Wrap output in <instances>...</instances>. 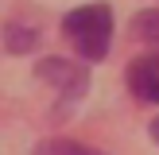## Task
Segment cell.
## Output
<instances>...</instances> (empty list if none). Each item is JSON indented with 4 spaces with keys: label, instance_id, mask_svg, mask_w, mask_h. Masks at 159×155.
<instances>
[{
    "label": "cell",
    "instance_id": "obj_1",
    "mask_svg": "<svg viewBox=\"0 0 159 155\" xmlns=\"http://www.w3.org/2000/svg\"><path fill=\"white\" fill-rule=\"evenodd\" d=\"M66 39L74 43V51L85 62H101L109 51V39H113V12L105 4H82L66 16Z\"/></svg>",
    "mask_w": 159,
    "mask_h": 155
},
{
    "label": "cell",
    "instance_id": "obj_2",
    "mask_svg": "<svg viewBox=\"0 0 159 155\" xmlns=\"http://www.w3.org/2000/svg\"><path fill=\"white\" fill-rule=\"evenodd\" d=\"M35 74L47 78V85H54V89L62 93V105L85 97V89H89V74H85L78 62H66V58H43L35 66Z\"/></svg>",
    "mask_w": 159,
    "mask_h": 155
},
{
    "label": "cell",
    "instance_id": "obj_3",
    "mask_svg": "<svg viewBox=\"0 0 159 155\" xmlns=\"http://www.w3.org/2000/svg\"><path fill=\"white\" fill-rule=\"evenodd\" d=\"M128 82H132V93H136L140 101H152L159 105V51L144 54V58H136L128 66Z\"/></svg>",
    "mask_w": 159,
    "mask_h": 155
},
{
    "label": "cell",
    "instance_id": "obj_4",
    "mask_svg": "<svg viewBox=\"0 0 159 155\" xmlns=\"http://www.w3.org/2000/svg\"><path fill=\"white\" fill-rule=\"evenodd\" d=\"M35 155H105V151L85 147V144H78V140H43V144L35 147Z\"/></svg>",
    "mask_w": 159,
    "mask_h": 155
},
{
    "label": "cell",
    "instance_id": "obj_5",
    "mask_svg": "<svg viewBox=\"0 0 159 155\" xmlns=\"http://www.w3.org/2000/svg\"><path fill=\"white\" fill-rule=\"evenodd\" d=\"M4 35H8V51H16V54L35 46V31H31V27H20V23H12Z\"/></svg>",
    "mask_w": 159,
    "mask_h": 155
},
{
    "label": "cell",
    "instance_id": "obj_6",
    "mask_svg": "<svg viewBox=\"0 0 159 155\" xmlns=\"http://www.w3.org/2000/svg\"><path fill=\"white\" fill-rule=\"evenodd\" d=\"M136 31H140L144 39H152V43H159V12H148V16H140Z\"/></svg>",
    "mask_w": 159,
    "mask_h": 155
},
{
    "label": "cell",
    "instance_id": "obj_7",
    "mask_svg": "<svg viewBox=\"0 0 159 155\" xmlns=\"http://www.w3.org/2000/svg\"><path fill=\"white\" fill-rule=\"evenodd\" d=\"M152 140L159 144V120H152Z\"/></svg>",
    "mask_w": 159,
    "mask_h": 155
}]
</instances>
